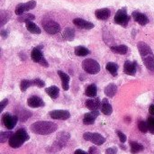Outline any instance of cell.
<instances>
[{"label": "cell", "mask_w": 154, "mask_h": 154, "mask_svg": "<svg viewBox=\"0 0 154 154\" xmlns=\"http://www.w3.org/2000/svg\"><path fill=\"white\" fill-rule=\"evenodd\" d=\"M86 106L91 110V111H95L97 110L99 107H101V102L98 98H93V99H88L86 102Z\"/></svg>", "instance_id": "obj_19"}, {"label": "cell", "mask_w": 154, "mask_h": 154, "mask_svg": "<svg viewBox=\"0 0 154 154\" xmlns=\"http://www.w3.org/2000/svg\"><path fill=\"white\" fill-rule=\"evenodd\" d=\"M40 64H41V65H42V66H43V67H45V68H47V67L49 66V64H48V62L46 61V60H45V58H44V57H43V58H42V60L40 61Z\"/></svg>", "instance_id": "obj_42"}, {"label": "cell", "mask_w": 154, "mask_h": 154, "mask_svg": "<svg viewBox=\"0 0 154 154\" xmlns=\"http://www.w3.org/2000/svg\"><path fill=\"white\" fill-rule=\"evenodd\" d=\"M129 21H130V16L127 14L126 8L119 9L116 12V14L115 15V23H116L125 27L128 24Z\"/></svg>", "instance_id": "obj_6"}, {"label": "cell", "mask_w": 154, "mask_h": 154, "mask_svg": "<svg viewBox=\"0 0 154 154\" xmlns=\"http://www.w3.org/2000/svg\"><path fill=\"white\" fill-rule=\"evenodd\" d=\"M106 69L107 71H109L114 77L117 75V70H118V65L115 62H108L106 65Z\"/></svg>", "instance_id": "obj_28"}, {"label": "cell", "mask_w": 154, "mask_h": 154, "mask_svg": "<svg viewBox=\"0 0 154 154\" xmlns=\"http://www.w3.org/2000/svg\"><path fill=\"white\" fill-rule=\"evenodd\" d=\"M99 115V112L97 110H95V111H91L90 113H88L84 116V118H83V123L84 125H93L96 118Z\"/></svg>", "instance_id": "obj_14"}, {"label": "cell", "mask_w": 154, "mask_h": 154, "mask_svg": "<svg viewBox=\"0 0 154 154\" xmlns=\"http://www.w3.org/2000/svg\"><path fill=\"white\" fill-rule=\"evenodd\" d=\"M35 6H36V1H34V0H31L24 4H19L15 7V14L18 16L22 15L24 12L33 9Z\"/></svg>", "instance_id": "obj_10"}, {"label": "cell", "mask_w": 154, "mask_h": 154, "mask_svg": "<svg viewBox=\"0 0 154 154\" xmlns=\"http://www.w3.org/2000/svg\"><path fill=\"white\" fill-rule=\"evenodd\" d=\"M130 146H131V152L132 153L135 154L139 152H142L143 150V146L136 142H131L130 143Z\"/></svg>", "instance_id": "obj_31"}, {"label": "cell", "mask_w": 154, "mask_h": 154, "mask_svg": "<svg viewBox=\"0 0 154 154\" xmlns=\"http://www.w3.org/2000/svg\"><path fill=\"white\" fill-rule=\"evenodd\" d=\"M74 154H88L86 152H84V151H82V150H77L76 152H75V153Z\"/></svg>", "instance_id": "obj_45"}, {"label": "cell", "mask_w": 154, "mask_h": 154, "mask_svg": "<svg viewBox=\"0 0 154 154\" xmlns=\"http://www.w3.org/2000/svg\"><path fill=\"white\" fill-rule=\"evenodd\" d=\"M14 134L12 132H2L0 134V143H5L7 140H9L11 138V136L13 135Z\"/></svg>", "instance_id": "obj_35"}, {"label": "cell", "mask_w": 154, "mask_h": 154, "mask_svg": "<svg viewBox=\"0 0 154 154\" xmlns=\"http://www.w3.org/2000/svg\"><path fill=\"white\" fill-rule=\"evenodd\" d=\"M137 47L145 67L148 69L154 71V55L150 46L144 42H139Z\"/></svg>", "instance_id": "obj_1"}, {"label": "cell", "mask_w": 154, "mask_h": 154, "mask_svg": "<svg viewBox=\"0 0 154 154\" xmlns=\"http://www.w3.org/2000/svg\"><path fill=\"white\" fill-rule=\"evenodd\" d=\"M73 23L78 26L79 28H81V29H85V30H90V29H93L94 28V23H92L91 22H88V21H86L84 19H81V18H75L73 20Z\"/></svg>", "instance_id": "obj_12"}, {"label": "cell", "mask_w": 154, "mask_h": 154, "mask_svg": "<svg viewBox=\"0 0 154 154\" xmlns=\"http://www.w3.org/2000/svg\"><path fill=\"white\" fill-rule=\"evenodd\" d=\"M50 116L56 120H67L70 117V114L67 110H53L50 112Z\"/></svg>", "instance_id": "obj_11"}, {"label": "cell", "mask_w": 154, "mask_h": 154, "mask_svg": "<svg viewBox=\"0 0 154 154\" xmlns=\"http://www.w3.org/2000/svg\"><path fill=\"white\" fill-rule=\"evenodd\" d=\"M95 151H96V148H94V147L90 148V149H89V154H93L95 152Z\"/></svg>", "instance_id": "obj_46"}, {"label": "cell", "mask_w": 154, "mask_h": 154, "mask_svg": "<svg viewBox=\"0 0 154 154\" xmlns=\"http://www.w3.org/2000/svg\"><path fill=\"white\" fill-rule=\"evenodd\" d=\"M58 126L56 124L48 122V121H39L31 125V131L34 134L46 135L54 133L57 130Z\"/></svg>", "instance_id": "obj_2"}, {"label": "cell", "mask_w": 154, "mask_h": 154, "mask_svg": "<svg viewBox=\"0 0 154 154\" xmlns=\"http://www.w3.org/2000/svg\"><path fill=\"white\" fill-rule=\"evenodd\" d=\"M117 135H118V137H119L121 143H125V142H126V135H125V134H123V133L120 132V131H117Z\"/></svg>", "instance_id": "obj_39"}, {"label": "cell", "mask_w": 154, "mask_h": 154, "mask_svg": "<svg viewBox=\"0 0 154 154\" xmlns=\"http://www.w3.org/2000/svg\"><path fill=\"white\" fill-rule=\"evenodd\" d=\"M58 74H59V76H60V79H61L62 88H63L65 91L69 90V80H70L69 76L68 74L62 72L61 70H58Z\"/></svg>", "instance_id": "obj_18"}, {"label": "cell", "mask_w": 154, "mask_h": 154, "mask_svg": "<svg viewBox=\"0 0 154 154\" xmlns=\"http://www.w3.org/2000/svg\"><path fill=\"white\" fill-rule=\"evenodd\" d=\"M95 15L98 20H107L110 15H111V11L108 8H102V9H98L95 12Z\"/></svg>", "instance_id": "obj_17"}, {"label": "cell", "mask_w": 154, "mask_h": 154, "mask_svg": "<svg viewBox=\"0 0 154 154\" xmlns=\"http://www.w3.org/2000/svg\"><path fill=\"white\" fill-rule=\"evenodd\" d=\"M17 121V116H11L9 113H5L2 116V123L8 130H12L16 125Z\"/></svg>", "instance_id": "obj_9"}, {"label": "cell", "mask_w": 154, "mask_h": 154, "mask_svg": "<svg viewBox=\"0 0 154 154\" xmlns=\"http://www.w3.org/2000/svg\"><path fill=\"white\" fill-rule=\"evenodd\" d=\"M42 26L45 32H48L49 34H56L60 31V24L52 20H47L42 22Z\"/></svg>", "instance_id": "obj_8"}, {"label": "cell", "mask_w": 154, "mask_h": 154, "mask_svg": "<svg viewBox=\"0 0 154 154\" xmlns=\"http://www.w3.org/2000/svg\"><path fill=\"white\" fill-rule=\"evenodd\" d=\"M31 86H33V83H32V80H27V79H23L21 81V84H20V89L21 91L24 92L26 91V89L31 87Z\"/></svg>", "instance_id": "obj_34"}, {"label": "cell", "mask_w": 154, "mask_h": 154, "mask_svg": "<svg viewBox=\"0 0 154 154\" xmlns=\"http://www.w3.org/2000/svg\"><path fill=\"white\" fill-rule=\"evenodd\" d=\"M32 83H33V86H37V87H39V88H43V87L45 86V83H44L42 79H33V80H32Z\"/></svg>", "instance_id": "obj_38"}, {"label": "cell", "mask_w": 154, "mask_h": 154, "mask_svg": "<svg viewBox=\"0 0 154 154\" xmlns=\"http://www.w3.org/2000/svg\"><path fill=\"white\" fill-rule=\"evenodd\" d=\"M147 124H148V127H149V132L154 134V117H149Z\"/></svg>", "instance_id": "obj_37"}, {"label": "cell", "mask_w": 154, "mask_h": 154, "mask_svg": "<svg viewBox=\"0 0 154 154\" xmlns=\"http://www.w3.org/2000/svg\"><path fill=\"white\" fill-rule=\"evenodd\" d=\"M1 36L3 38H6L8 36V31L7 30H2L1 31Z\"/></svg>", "instance_id": "obj_43"}, {"label": "cell", "mask_w": 154, "mask_h": 154, "mask_svg": "<svg viewBox=\"0 0 154 154\" xmlns=\"http://www.w3.org/2000/svg\"><path fill=\"white\" fill-rule=\"evenodd\" d=\"M45 92L49 95L50 97H51L52 99H56L59 97V93H60V89L58 87L56 86H51L45 89Z\"/></svg>", "instance_id": "obj_22"}, {"label": "cell", "mask_w": 154, "mask_h": 154, "mask_svg": "<svg viewBox=\"0 0 154 154\" xmlns=\"http://www.w3.org/2000/svg\"><path fill=\"white\" fill-rule=\"evenodd\" d=\"M149 113H150L151 115L154 116V105H152V106L149 107Z\"/></svg>", "instance_id": "obj_44"}, {"label": "cell", "mask_w": 154, "mask_h": 154, "mask_svg": "<svg viewBox=\"0 0 154 154\" xmlns=\"http://www.w3.org/2000/svg\"><path fill=\"white\" fill-rule=\"evenodd\" d=\"M90 52H89V50L83 47V46H77L75 48V54L77 56H80V57H84V56H87L88 55Z\"/></svg>", "instance_id": "obj_29"}, {"label": "cell", "mask_w": 154, "mask_h": 154, "mask_svg": "<svg viewBox=\"0 0 154 154\" xmlns=\"http://www.w3.org/2000/svg\"><path fill=\"white\" fill-rule=\"evenodd\" d=\"M83 137L86 141H89L96 145H102L106 142L105 137L97 133H85Z\"/></svg>", "instance_id": "obj_7"}, {"label": "cell", "mask_w": 154, "mask_h": 154, "mask_svg": "<svg viewBox=\"0 0 154 154\" xmlns=\"http://www.w3.org/2000/svg\"><path fill=\"white\" fill-rule=\"evenodd\" d=\"M82 68L87 73L92 74V75L97 74L100 71L99 63L97 60H93V59H86V60H84L83 62H82Z\"/></svg>", "instance_id": "obj_4"}, {"label": "cell", "mask_w": 154, "mask_h": 154, "mask_svg": "<svg viewBox=\"0 0 154 154\" xmlns=\"http://www.w3.org/2000/svg\"><path fill=\"white\" fill-rule=\"evenodd\" d=\"M111 51H114L115 53L117 54H125L128 51V47L125 45H117V46H112L111 47Z\"/></svg>", "instance_id": "obj_27"}, {"label": "cell", "mask_w": 154, "mask_h": 154, "mask_svg": "<svg viewBox=\"0 0 154 154\" xmlns=\"http://www.w3.org/2000/svg\"><path fill=\"white\" fill-rule=\"evenodd\" d=\"M27 105L30 106V107H32V108H37V107H41V106H44V102L42 98H40L39 97H36V96H32L31 97L28 98L27 100Z\"/></svg>", "instance_id": "obj_13"}, {"label": "cell", "mask_w": 154, "mask_h": 154, "mask_svg": "<svg viewBox=\"0 0 154 154\" xmlns=\"http://www.w3.org/2000/svg\"><path fill=\"white\" fill-rule=\"evenodd\" d=\"M29 140V135L24 129H19L8 140V143L12 148H19L26 141Z\"/></svg>", "instance_id": "obj_3"}, {"label": "cell", "mask_w": 154, "mask_h": 154, "mask_svg": "<svg viewBox=\"0 0 154 154\" xmlns=\"http://www.w3.org/2000/svg\"><path fill=\"white\" fill-rule=\"evenodd\" d=\"M116 92H117V87L113 83L109 84L105 88V94L108 97H114V96L116 94Z\"/></svg>", "instance_id": "obj_24"}, {"label": "cell", "mask_w": 154, "mask_h": 154, "mask_svg": "<svg viewBox=\"0 0 154 154\" xmlns=\"http://www.w3.org/2000/svg\"><path fill=\"white\" fill-rule=\"evenodd\" d=\"M85 94H86V96H88V97H97V86H96L95 84L89 85V86L86 88Z\"/></svg>", "instance_id": "obj_25"}, {"label": "cell", "mask_w": 154, "mask_h": 154, "mask_svg": "<svg viewBox=\"0 0 154 154\" xmlns=\"http://www.w3.org/2000/svg\"><path fill=\"white\" fill-rule=\"evenodd\" d=\"M69 139V134L68 133L62 132L60 134H59V135L57 136V140L55 141V143H53V145L51 146V151L53 152L60 150L62 147H64L68 142V140Z\"/></svg>", "instance_id": "obj_5"}, {"label": "cell", "mask_w": 154, "mask_h": 154, "mask_svg": "<svg viewBox=\"0 0 154 154\" xmlns=\"http://www.w3.org/2000/svg\"><path fill=\"white\" fill-rule=\"evenodd\" d=\"M138 128H139V130H140L142 133H143V134H145V133H147V132L149 131L148 124H147V122H144V121H141V122L138 124Z\"/></svg>", "instance_id": "obj_36"}, {"label": "cell", "mask_w": 154, "mask_h": 154, "mask_svg": "<svg viewBox=\"0 0 154 154\" xmlns=\"http://www.w3.org/2000/svg\"><path fill=\"white\" fill-rule=\"evenodd\" d=\"M25 26H26V29H27L31 33H33V34H40L41 32H42L41 29H40L34 23H32V21L25 23Z\"/></svg>", "instance_id": "obj_23"}, {"label": "cell", "mask_w": 154, "mask_h": 154, "mask_svg": "<svg viewBox=\"0 0 154 154\" xmlns=\"http://www.w3.org/2000/svg\"><path fill=\"white\" fill-rule=\"evenodd\" d=\"M10 19V14L6 11H1L0 12V21H1V26L5 25V23H7Z\"/></svg>", "instance_id": "obj_32"}, {"label": "cell", "mask_w": 154, "mask_h": 154, "mask_svg": "<svg viewBox=\"0 0 154 154\" xmlns=\"http://www.w3.org/2000/svg\"><path fill=\"white\" fill-rule=\"evenodd\" d=\"M8 104V100L5 98V99H4V100H2L1 101V103H0V105H1V107H0V111H3L4 109H5V106Z\"/></svg>", "instance_id": "obj_41"}, {"label": "cell", "mask_w": 154, "mask_h": 154, "mask_svg": "<svg viewBox=\"0 0 154 154\" xmlns=\"http://www.w3.org/2000/svg\"><path fill=\"white\" fill-rule=\"evenodd\" d=\"M62 36L67 41H72L74 39V37H75V30L72 29V28L68 27V28H66L64 30V32L62 33Z\"/></svg>", "instance_id": "obj_26"}, {"label": "cell", "mask_w": 154, "mask_h": 154, "mask_svg": "<svg viewBox=\"0 0 154 154\" xmlns=\"http://www.w3.org/2000/svg\"><path fill=\"white\" fill-rule=\"evenodd\" d=\"M31 58L32 60V61L34 62H37V63H40V61L42 60L43 58V55L41 51V50L39 48H34L32 51V53H31Z\"/></svg>", "instance_id": "obj_21"}, {"label": "cell", "mask_w": 154, "mask_h": 154, "mask_svg": "<svg viewBox=\"0 0 154 154\" xmlns=\"http://www.w3.org/2000/svg\"><path fill=\"white\" fill-rule=\"evenodd\" d=\"M116 148L115 147H112V148H108L106 151V154H116Z\"/></svg>", "instance_id": "obj_40"}, {"label": "cell", "mask_w": 154, "mask_h": 154, "mask_svg": "<svg viewBox=\"0 0 154 154\" xmlns=\"http://www.w3.org/2000/svg\"><path fill=\"white\" fill-rule=\"evenodd\" d=\"M31 115H32L31 112H29V111H27V110H25V109H21V110L18 112V114H17V117H18L21 121L24 122V121H26V120L31 116Z\"/></svg>", "instance_id": "obj_30"}, {"label": "cell", "mask_w": 154, "mask_h": 154, "mask_svg": "<svg viewBox=\"0 0 154 154\" xmlns=\"http://www.w3.org/2000/svg\"><path fill=\"white\" fill-rule=\"evenodd\" d=\"M101 112L106 116H110L113 112V107L106 98H104L101 102Z\"/></svg>", "instance_id": "obj_20"}, {"label": "cell", "mask_w": 154, "mask_h": 154, "mask_svg": "<svg viewBox=\"0 0 154 154\" xmlns=\"http://www.w3.org/2000/svg\"><path fill=\"white\" fill-rule=\"evenodd\" d=\"M132 16L134 17V21L137 22L139 24L141 25H146L149 22V19L148 17L144 14H142L140 12H137V11H134L133 12L132 14Z\"/></svg>", "instance_id": "obj_15"}, {"label": "cell", "mask_w": 154, "mask_h": 154, "mask_svg": "<svg viewBox=\"0 0 154 154\" xmlns=\"http://www.w3.org/2000/svg\"><path fill=\"white\" fill-rule=\"evenodd\" d=\"M136 66H137V63L135 61L134 62H131L129 60L125 61V66H124V70L125 74L129 76H134L136 73Z\"/></svg>", "instance_id": "obj_16"}, {"label": "cell", "mask_w": 154, "mask_h": 154, "mask_svg": "<svg viewBox=\"0 0 154 154\" xmlns=\"http://www.w3.org/2000/svg\"><path fill=\"white\" fill-rule=\"evenodd\" d=\"M34 18H35V16L33 14H23L22 15H19L18 21L19 22H25V23H27V22L34 20Z\"/></svg>", "instance_id": "obj_33"}]
</instances>
